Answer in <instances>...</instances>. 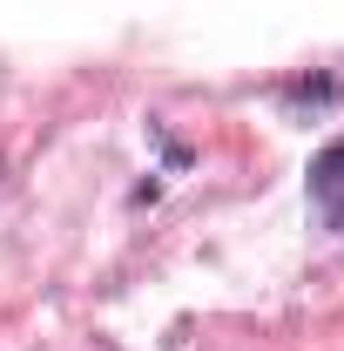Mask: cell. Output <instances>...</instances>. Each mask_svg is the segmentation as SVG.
I'll return each mask as SVG.
<instances>
[{"label": "cell", "mask_w": 344, "mask_h": 351, "mask_svg": "<svg viewBox=\"0 0 344 351\" xmlns=\"http://www.w3.org/2000/svg\"><path fill=\"white\" fill-rule=\"evenodd\" d=\"M310 203H317V217L331 230H344V142L317 149V162H310Z\"/></svg>", "instance_id": "1"}]
</instances>
